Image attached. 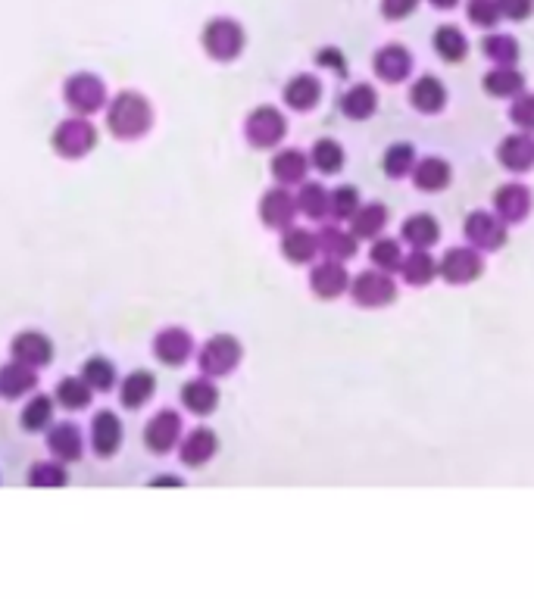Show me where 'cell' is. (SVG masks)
<instances>
[{"label":"cell","instance_id":"obj_28","mask_svg":"<svg viewBox=\"0 0 534 599\" xmlns=\"http://www.w3.org/2000/svg\"><path fill=\"white\" fill-rule=\"evenodd\" d=\"M375 110H378V91H375L372 85H366V82L353 85V88L341 97V113H344L347 119H353V122L372 119Z\"/></svg>","mask_w":534,"mask_h":599},{"label":"cell","instance_id":"obj_14","mask_svg":"<svg viewBox=\"0 0 534 599\" xmlns=\"http://www.w3.org/2000/svg\"><path fill=\"white\" fill-rule=\"evenodd\" d=\"M494 210H497V216L506 225H516V222L528 219V213H531V191L525 185H519V181H510V185L497 188Z\"/></svg>","mask_w":534,"mask_h":599},{"label":"cell","instance_id":"obj_4","mask_svg":"<svg viewBox=\"0 0 534 599\" xmlns=\"http://www.w3.org/2000/svg\"><path fill=\"white\" fill-rule=\"evenodd\" d=\"M63 97L79 116H91V113L107 107V85L91 72H75V75L66 78Z\"/></svg>","mask_w":534,"mask_h":599},{"label":"cell","instance_id":"obj_40","mask_svg":"<svg viewBox=\"0 0 534 599\" xmlns=\"http://www.w3.org/2000/svg\"><path fill=\"white\" fill-rule=\"evenodd\" d=\"M50 422H54V400L44 397V394L35 397L29 406L22 409V428H25V431H32V434L47 431Z\"/></svg>","mask_w":534,"mask_h":599},{"label":"cell","instance_id":"obj_38","mask_svg":"<svg viewBox=\"0 0 534 599\" xmlns=\"http://www.w3.org/2000/svg\"><path fill=\"white\" fill-rule=\"evenodd\" d=\"M481 54H485L488 60H494L497 66H516L519 60V41L513 35H488L485 41H481Z\"/></svg>","mask_w":534,"mask_h":599},{"label":"cell","instance_id":"obj_42","mask_svg":"<svg viewBox=\"0 0 534 599\" xmlns=\"http://www.w3.org/2000/svg\"><path fill=\"white\" fill-rule=\"evenodd\" d=\"M91 394H94V390L88 387L85 378H66V381L57 384L54 400H60L63 409H85L91 403Z\"/></svg>","mask_w":534,"mask_h":599},{"label":"cell","instance_id":"obj_22","mask_svg":"<svg viewBox=\"0 0 534 599\" xmlns=\"http://www.w3.org/2000/svg\"><path fill=\"white\" fill-rule=\"evenodd\" d=\"M216 450H219V437L210 428H194L182 440V450H178V453H182V462L188 468H200V465H207L216 456Z\"/></svg>","mask_w":534,"mask_h":599},{"label":"cell","instance_id":"obj_24","mask_svg":"<svg viewBox=\"0 0 534 599\" xmlns=\"http://www.w3.org/2000/svg\"><path fill=\"white\" fill-rule=\"evenodd\" d=\"M319 100H322V82L316 75H294L285 85V103L297 113L313 110Z\"/></svg>","mask_w":534,"mask_h":599},{"label":"cell","instance_id":"obj_20","mask_svg":"<svg viewBox=\"0 0 534 599\" xmlns=\"http://www.w3.org/2000/svg\"><path fill=\"white\" fill-rule=\"evenodd\" d=\"M410 103H413V107H416L419 113H425V116L441 113L444 103H447V88H444V82H441V78H435V75L416 78L413 88H410Z\"/></svg>","mask_w":534,"mask_h":599},{"label":"cell","instance_id":"obj_44","mask_svg":"<svg viewBox=\"0 0 534 599\" xmlns=\"http://www.w3.org/2000/svg\"><path fill=\"white\" fill-rule=\"evenodd\" d=\"M360 191H356L353 185H344V188H335L332 191V206H328V216H335V219H347L350 222V216L360 210Z\"/></svg>","mask_w":534,"mask_h":599},{"label":"cell","instance_id":"obj_17","mask_svg":"<svg viewBox=\"0 0 534 599\" xmlns=\"http://www.w3.org/2000/svg\"><path fill=\"white\" fill-rule=\"evenodd\" d=\"M310 288L322 300H335L344 291H350V275L344 272V263H335V259H325V263H319L310 272Z\"/></svg>","mask_w":534,"mask_h":599},{"label":"cell","instance_id":"obj_23","mask_svg":"<svg viewBox=\"0 0 534 599\" xmlns=\"http://www.w3.org/2000/svg\"><path fill=\"white\" fill-rule=\"evenodd\" d=\"M388 225V206L381 203H366L350 216V231L356 241H375Z\"/></svg>","mask_w":534,"mask_h":599},{"label":"cell","instance_id":"obj_26","mask_svg":"<svg viewBox=\"0 0 534 599\" xmlns=\"http://www.w3.org/2000/svg\"><path fill=\"white\" fill-rule=\"evenodd\" d=\"M182 403L194 415H213L219 406V387L210 378H194L182 387Z\"/></svg>","mask_w":534,"mask_h":599},{"label":"cell","instance_id":"obj_36","mask_svg":"<svg viewBox=\"0 0 534 599\" xmlns=\"http://www.w3.org/2000/svg\"><path fill=\"white\" fill-rule=\"evenodd\" d=\"M435 50L444 63H463L469 54V41L456 25H441L435 32Z\"/></svg>","mask_w":534,"mask_h":599},{"label":"cell","instance_id":"obj_15","mask_svg":"<svg viewBox=\"0 0 534 599\" xmlns=\"http://www.w3.org/2000/svg\"><path fill=\"white\" fill-rule=\"evenodd\" d=\"M13 359L22 362V366H32V369H41L47 366L50 359H54V344H50V337H44L41 331H22L13 337Z\"/></svg>","mask_w":534,"mask_h":599},{"label":"cell","instance_id":"obj_16","mask_svg":"<svg viewBox=\"0 0 534 599\" xmlns=\"http://www.w3.org/2000/svg\"><path fill=\"white\" fill-rule=\"evenodd\" d=\"M119 444H122V422H119V415L110 412V409H100L94 419H91V447H94V453L110 459V456H116Z\"/></svg>","mask_w":534,"mask_h":599},{"label":"cell","instance_id":"obj_1","mask_svg":"<svg viewBox=\"0 0 534 599\" xmlns=\"http://www.w3.org/2000/svg\"><path fill=\"white\" fill-rule=\"evenodd\" d=\"M107 125L119 141H138L154 125V107L138 91H122L107 103Z\"/></svg>","mask_w":534,"mask_h":599},{"label":"cell","instance_id":"obj_6","mask_svg":"<svg viewBox=\"0 0 534 599\" xmlns=\"http://www.w3.org/2000/svg\"><path fill=\"white\" fill-rule=\"evenodd\" d=\"M350 297H353L356 306L378 309V306H388V303L397 300V284H394L391 272L369 269V272H360L350 281Z\"/></svg>","mask_w":534,"mask_h":599},{"label":"cell","instance_id":"obj_7","mask_svg":"<svg viewBox=\"0 0 534 599\" xmlns=\"http://www.w3.org/2000/svg\"><path fill=\"white\" fill-rule=\"evenodd\" d=\"M285 132H288V122L275 107H257L244 122L247 141L253 147H260V150L278 147V144H282V138H285Z\"/></svg>","mask_w":534,"mask_h":599},{"label":"cell","instance_id":"obj_48","mask_svg":"<svg viewBox=\"0 0 534 599\" xmlns=\"http://www.w3.org/2000/svg\"><path fill=\"white\" fill-rule=\"evenodd\" d=\"M416 7H419V0H381V13L388 19H406L416 13Z\"/></svg>","mask_w":534,"mask_h":599},{"label":"cell","instance_id":"obj_35","mask_svg":"<svg viewBox=\"0 0 534 599\" xmlns=\"http://www.w3.org/2000/svg\"><path fill=\"white\" fill-rule=\"evenodd\" d=\"M328 206H332V191H325V185L319 181H310V185H300L297 194V210L307 216V219H325L328 216Z\"/></svg>","mask_w":534,"mask_h":599},{"label":"cell","instance_id":"obj_5","mask_svg":"<svg viewBox=\"0 0 534 599\" xmlns=\"http://www.w3.org/2000/svg\"><path fill=\"white\" fill-rule=\"evenodd\" d=\"M50 144H54V150L60 156H66V160H82V156L91 153L94 144H97V128L85 116L63 119L57 125L54 138H50Z\"/></svg>","mask_w":534,"mask_h":599},{"label":"cell","instance_id":"obj_46","mask_svg":"<svg viewBox=\"0 0 534 599\" xmlns=\"http://www.w3.org/2000/svg\"><path fill=\"white\" fill-rule=\"evenodd\" d=\"M469 19L478 25V29H494V25L503 19L497 0H469Z\"/></svg>","mask_w":534,"mask_h":599},{"label":"cell","instance_id":"obj_33","mask_svg":"<svg viewBox=\"0 0 534 599\" xmlns=\"http://www.w3.org/2000/svg\"><path fill=\"white\" fill-rule=\"evenodd\" d=\"M485 91L491 97H519L525 91V75L516 66H497L485 75Z\"/></svg>","mask_w":534,"mask_h":599},{"label":"cell","instance_id":"obj_3","mask_svg":"<svg viewBox=\"0 0 534 599\" xmlns=\"http://www.w3.org/2000/svg\"><path fill=\"white\" fill-rule=\"evenodd\" d=\"M241 356H244V350H241L238 337L216 334L200 350V372L207 378H225V375H232L238 369Z\"/></svg>","mask_w":534,"mask_h":599},{"label":"cell","instance_id":"obj_34","mask_svg":"<svg viewBox=\"0 0 534 599\" xmlns=\"http://www.w3.org/2000/svg\"><path fill=\"white\" fill-rule=\"evenodd\" d=\"M154 394H157V378L150 375L147 369H138V372H132L129 378L122 381V403H125V409H141Z\"/></svg>","mask_w":534,"mask_h":599},{"label":"cell","instance_id":"obj_21","mask_svg":"<svg viewBox=\"0 0 534 599\" xmlns=\"http://www.w3.org/2000/svg\"><path fill=\"white\" fill-rule=\"evenodd\" d=\"M413 181H416L419 191L438 194L453 181V169H450L447 160H441V156H425V160L416 163V169H413Z\"/></svg>","mask_w":534,"mask_h":599},{"label":"cell","instance_id":"obj_12","mask_svg":"<svg viewBox=\"0 0 534 599\" xmlns=\"http://www.w3.org/2000/svg\"><path fill=\"white\" fill-rule=\"evenodd\" d=\"M191 353H194V341L185 328H166L154 337V356L169 369L185 366V362L191 359Z\"/></svg>","mask_w":534,"mask_h":599},{"label":"cell","instance_id":"obj_32","mask_svg":"<svg viewBox=\"0 0 534 599\" xmlns=\"http://www.w3.org/2000/svg\"><path fill=\"white\" fill-rule=\"evenodd\" d=\"M403 241L410 244V247H431L438 238H441V225H438V219L435 216H428V213H416V216H410L403 222Z\"/></svg>","mask_w":534,"mask_h":599},{"label":"cell","instance_id":"obj_2","mask_svg":"<svg viewBox=\"0 0 534 599\" xmlns=\"http://www.w3.org/2000/svg\"><path fill=\"white\" fill-rule=\"evenodd\" d=\"M200 41H203V50H207V54H210L213 60L232 63V60L241 57V50H244V41H247V38H244V29H241L238 19L216 16V19H210L207 25H203Z\"/></svg>","mask_w":534,"mask_h":599},{"label":"cell","instance_id":"obj_27","mask_svg":"<svg viewBox=\"0 0 534 599\" xmlns=\"http://www.w3.org/2000/svg\"><path fill=\"white\" fill-rule=\"evenodd\" d=\"M47 447L54 453L60 462H75L82 459V450H85V440H82V431L75 425H54L47 434Z\"/></svg>","mask_w":534,"mask_h":599},{"label":"cell","instance_id":"obj_11","mask_svg":"<svg viewBox=\"0 0 534 599\" xmlns=\"http://www.w3.org/2000/svg\"><path fill=\"white\" fill-rule=\"evenodd\" d=\"M297 197L288 194V188H272L263 194L260 200V219L269 225V228H278V231H288L294 225V216H297Z\"/></svg>","mask_w":534,"mask_h":599},{"label":"cell","instance_id":"obj_18","mask_svg":"<svg viewBox=\"0 0 534 599\" xmlns=\"http://www.w3.org/2000/svg\"><path fill=\"white\" fill-rule=\"evenodd\" d=\"M497 160H500L503 169H510V172H528L534 166V138H531V132H519V135L503 138L500 147H497Z\"/></svg>","mask_w":534,"mask_h":599},{"label":"cell","instance_id":"obj_50","mask_svg":"<svg viewBox=\"0 0 534 599\" xmlns=\"http://www.w3.org/2000/svg\"><path fill=\"white\" fill-rule=\"evenodd\" d=\"M431 7H438V10H453L456 7V0H428Z\"/></svg>","mask_w":534,"mask_h":599},{"label":"cell","instance_id":"obj_10","mask_svg":"<svg viewBox=\"0 0 534 599\" xmlns=\"http://www.w3.org/2000/svg\"><path fill=\"white\" fill-rule=\"evenodd\" d=\"M178 440H182V419H178V412H172V409L157 412L144 428V447L157 456L169 453Z\"/></svg>","mask_w":534,"mask_h":599},{"label":"cell","instance_id":"obj_13","mask_svg":"<svg viewBox=\"0 0 534 599\" xmlns=\"http://www.w3.org/2000/svg\"><path fill=\"white\" fill-rule=\"evenodd\" d=\"M372 69H375V75L381 78V82L400 85L403 78L410 75V69H413V54L406 47H400V44H385L375 54Z\"/></svg>","mask_w":534,"mask_h":599},{"label":"cell","instance_id":"obj_19","mask_svg":"<svg viewBox=\"0 0 534 599\" xmlns=\"http://www.w3.org/2000/svg\"><path fill=\"white\" fill-rule=\"evenodd\" d=\"M307 172H310V156L303 150L288 147V150H278L272 156V175H275L278 185H285V188L288 185H303Z\"/></svg>","mask_w":534,"mask_h":599},{"label":"cell","instance_id":"obj_25","mask_svg":"<svg viewBox=\"0 0 534 599\" xmlns=\"http://www.w3.org/2000/svg\"><path fill=\"white\" fill-rule=\"evenodd\" d=\"M35 387H38V375L32 366H22V362L13 359L0 369V397L16 400L22 394H32Z\"/></svg>","mask_w":534,"mask_h":599},{"label":"cell","instance_id":"obj_8","mask_svg":"<svg viewBox=\"0 0 534 599\" xmlns=\"http://www.w3.org/2000/svg\"><path fill=\"white\" fill-rule=\"evenodd\" d=\"M481 269H485V259L472 247H450L438 263L441 278L450 284H472L481 275Z\"/></svg>","mask_w":534,"mask_h":599},{"label":"cell","instance_id":"obj_41","mask_svg":"<svg viewBox=\"0 0 534 599\" xmlns=\"http://www.w3.org/2000/svg\"><path fill=\"white\" fill-rule=\"evenodd\" d=\"M381 166H385V172L391 178H403V175H413L416 169V147L413 144H391L385 160H381Z\"/></svg>","mask_w":534,"mask_h":599},{"label":"cell","instance_id":"obj_47","mask_svg":"<svg viewBox=\"0 0 534 599\" xmlns=\"http://www.w3.org/2000/svg\"><path fill=\"white\" fill-rule=\"evenodd\" d=\"M510 119L522 128V132H534V94H519V97H513Z\"/></svg>","mask_w":534,"mask_h":599},{"label":"cell","instance_id":"obj_49","mask_svg":"<svg viewBox=\"0 0 534 599\" xmlns=\"http://www.w3.org/2000/svg\"><path fill=\"white\" fill-rule=\"evenodd\" d=\"M497 4H500V13L506 19H516V22L528 19L531 10H534V0H497Z\"/></svg>","mask_w":534,"mask_h":599},{"label":"cell","instance_id":"obj_45","mask_svg":"<svg viewBox=\"0 0 534 599\" xmlns=\"http://www.w3.org/2000/svg\"><path fill=\"white\" fill-rule=\"evenodd\" d=\"M66 481H69V475H66V468L60 462H38V465H32V472H29V484L32 487H63Z\"/></svg>","mask_w":534,"mask_h":599},{"label":"cell","instance_id":"obj_30","mask_svg":"<svg viewBox=\"0 0 534 599\" xmlns=\"http://www.w3.org/2000/svg\"><path fill=\"white\" fill-rule=\"evenodd\" d=\"M319 238V253H325V259H335V263H347V259L356 256V238L353 231H344L338 225H328L322 228Z\"/></svg>","mask_w":534,"mask_h":599},{"label":"cell","instance_id":"obj_29","mask_svg":"<svg viewBox=\"0 0 534 599\" xmlns=\"http://www.w3.org/2000/svg\"><path fill=\"white\" fill-rule=\"evenodd\" d=\"M400 272H403V281L413 284V288H425L428 281H435V275H441L435 256H431L428 250H422V247L410 250V256H403Z\"/></svg>","mask_w":534,"mask_h":599},{"label":"cell","instance_id":"obj_31","mask_svg":"<svg viewBox=\"0 0 534 599\" xmlns=\"http://www.w3.org/2000/svg\"><path fill=\"white\" fill-rule=\"evenodd\" d=\"M282 253H285V259H291L294 266H303L319 253V238L307 228H288L285 238H282Z\"/></svg>","mask_w":534,"mask_h":599},{"label":"cell","instance_id":"obj_39","mask_svg":"<svg viewBox=\"0 0 534 599\" xmlns=\"http://www.w3.org/2000/svg\"><path fill=\"white\" fill-rule=\"evenodd\" d=\"M82 378L88 381L91 390H97V394H107V390L116 384V366L107 356H91L82 369Z\"/></svg>","mask_w":534,"mask_h":599},{"label":"cell","instance_id":"obj_43","mask_svg":"<svg viewBox=\"0 0 534 599\" xmlns=\"http://www.w3.org/2000/svg\"><path fill=\"white\" fill-rule=\"evenodd\" d=\"M369 259H372V266L381 269V272H397L400 263H403V250L391 238H375L372 250H369Z\"/></svg>","mask_w":534,"mask_h":599},{"label":"cell","instance_id":"obj_37","mask_svg":"<svg viewBox=\"0 0 534 599\" xmlns=\"http://www.w3.org/2000/svg\"><path fill=\"white\" fill-rule=\"evenodd\" d=\"M310 163L325 175H335L344 169V147L335 138H319L310 150Z\"/></svg>","mask_w":534,"mask_h":599},{"label":"cell","instance_id":"obj_9","mask_svg":"<svg viewBox=\"0 0 534 599\" xmlns=\"http://www.w3.org/2000/svg\"><path fill=\"white\" fill-rule=\"evenodd\" d=\"M466 238L475 250H500L506 244V222L494 213L475 210L466 216Z\"/></svg>","mask_w":534,"mask_h":599}]
</instances>
